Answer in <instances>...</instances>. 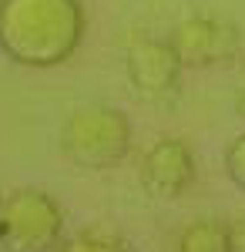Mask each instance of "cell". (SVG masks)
Returning a JSON list of instances; mask_svg holds the SVG:
<instances>
[{"mask_svg": "<svg viewBox=\"0 0 245 252\" xmlns=\"http://www.w3.org/2000/svg\"><path fill=\"white\" fill-rule=\"evenodd\" d=\"M88 14L81 0H0V51L20 67H57L84 40Z\"/></svg>", "mask_w": 245, "mask_h": 252, "instance_id": "cell-1", "label": "cell"}, {"mask_svg": "<svg viewBox=\"0 0 245 252\" xmlns=\"http://www.w3.org/2000/svg\"><path fill=\"white\" fill-rule=\"evenodd\" d=\"M61 152L84 172H104L131 152V118L111 104H84L61 125Z\"/></svg>", "mask_w": 245, "mask_h": 252, "instance_id": "cell-2", "label": "cell"}, {"mask_svg": "<svg viewBox=\"0 0 245 252\" xmlns=\"http://www.w3.org/2000/svg\"><path fill=\"white\" fill-rule=\"evenodd\" d=\"M64 212L40 189H17L0 205V246L7 252H54Z\"/></svg>", "mask_w": 245, "mask_h": 252, "instance_id": "cell-3", "label": "cell"}, {"mask_svg": "<svg viewBox=\"0 0 245 252\" xmlns=\"http://www.w3.org/2000/svg\"><path fill=\"white\" fill-rule=\"evenodd\" d=\"M124 71H128V81L141 101L165 104L178 94V81H182L185 64L178 61L171 40L138 37L131 40V47L124 54Z\"/></svg>", "mask_w": 245, "mask_h": 252, "instance_id": "cell-4", "label": "cell"}, {"mask_svg": "<svg viewBox=\"0 0 245 252\" xmlns=\"http://www.w3.org/2000/svg\"><path fill=\"white\" fill-rule=\"evenodd\" d=\"M168 40L185 67H212V64H225L239 54L235 24L222 17H208V14L178 20L171 27Z\"/></svg>", "mask_w": 245, "mask_h": 252, "instance_id": "cell-5", "label": "cell"}, {"mask_svg": "<svg viewBox=\"0 0 245 252\" xmlns=\"http://www.w3.org/2000/svg\"><path fill=\"white\" fill-rule=\"evenodd\" d=\"M138 182L151 198H178L195 182V155L188 141L165 135L151 145L138 161Z\"/></svg>", "mask_w": 245, "mask_h": 252, "instance_id": "cell-6", "label": "cell"}, {"mask_svg": "<svg viewBox=\"0 0 245 252\" xmlns=\"http://www.w3.org/2000/svg\"><path fill=\"white\" fill-rule=\"evenodd\" d=\"M178 252H232L228 225L222 219H195L178 235Z\"/></svg>", "mask_w": 245, "mask_h": 252, "instance_id": "cell-7", "label": "cell"}, {"mask_svg": "<svg viewBox=\"0 0 245 252\" xmlns=\"http://www.w3.org/2000/svg\"><path fill=\"white\" fill-rule=\"evenodd\" d=\"M54 252H128V246L108 225H88V229H81L77 235L57 242Z\"/></svg>", "mask_w": 245, "mask_h": 252, "instance_id": "cell-8", "label": "cell"}, {"mask_svg": "<svg viewBox=\"0 0 245 252\" xmlns=\"http://www.w3.org/2000/svg\"><path fill=\"white\" fill-rule=\"evenodd\" d=\"M225 175L239 192H245V131L225 148Z\"/></svg>", "mask_w": 245, "mask_h": 252, "instance_id": "cell-9", "label": "cell"}, {"mask_svg": "<svg viewBox=\"0 0 245 252\" xmlns=\"http://www.w3.org/2000/svg\"><path fill=\"white\" fill-rule=\"evenodd\" d=\"M228 249L232 252H245V215L228 222Z\"/></svg>", "mask_w": 245, "mask_h": 252, "instance_id": "cell-10", "label": "cell"}, {"mask_svg": "<svg viewBox=\"0 0 245 252\" xmlns=\"http://www.w3.org/2000/svg\"><path fill=\"white\" fill-rule=\"evenodd\" d=\"M235 111L245 118V74H242V81H239V91H235Z\"/></svg>", "mask_w": 245, "mask_h": 252, "instance_id": "cell-11", "label": "cell"}, {"mask_svg": "<svg viewBox=\"0 0 245 252\" xmlns=\"http://www.w3.org/2000/svg\"><path fill=\"white\" fill-rule=\"evenodd\" d=\"M0 205H3V195H0Z\"/></svg>", "mask_w": 245, "mask_h": 252, "instance_id": "cell-12", "label": "cell"}]
</instances>
